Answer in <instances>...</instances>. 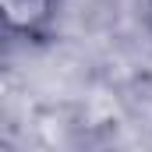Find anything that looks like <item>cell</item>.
Returning <instances> with one entry per match:
<instances>
[{
  "instance_id": "cell-1",
  "label": "cell",
  "mask_w": 152,
  "mask_h": 152,
  "mask_svg": "<svg viewBox=\"0 0 152 152\" xmlns=\"http://www.w3.org/2000/svg\"><path fill=\"white\" fill-rule=\"evenodd\" d=\"M46 18H50V0H0V21L18 32H32Z\"/></svg>"
}]
</instances>
